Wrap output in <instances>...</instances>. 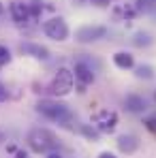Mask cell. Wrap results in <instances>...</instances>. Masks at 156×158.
<instances>
[{
    "mask_svg": "<svg viewBox=\"0 0 156 158\" xmlns=\"http://www.w3.org/2000/svg\"><path fill=\"white\" fill-rule=\"evenodd\" d=\"M19 52L24 53V56H30V58H34V60H49V49L45 47V45H41V43H32V41H26V43H22L19 45Z\"/></svg>",
    "mask_w": 156,
    "mask_h": 158,
    "instance_id": "obj_9",
    "label": "cell"
},
{
    "mask_svg": "<svg viewBox=\"0 0 156 158\" xmlns=\"http://www.w3.org/2000/svg\"><path fill=\"white\" fill-rule=\"evenodd\" d=\"M13 158H28V152L26 150H17V152L13 154Z\"/></svg>",
    "mask_w": 156,
    "mask_h": 158,
    "instance_id": "obj_22",
    "label": "cell"
},
{
    "mask_svg": "<svg viewBox=\"0 0 156 158\" xmlns=\"http://www.w3.org/2000/svg\"><path fill=\"white\" fill-rule=\"evenodd\" d=\"M36 113H41L43 118H47V120H52L56 124H60V126H69L71 122H73V111L69 109V105H64V103H60V101H53V98H41L36 105Z\"/></svg>",
    "mask_w": 156,
    "mask_h": 158,
    "instance_id": "obj_1",
    "label": "cell"
},
{
    "mask_svg": "<svg viewBox=\"0 0 156 158\" xmlns=\"http://www.w3.org/2000/svg\"><path fill=\"white\" fill-rule=\"evenodd\" d=\"M43 34H45L47 39H52V41L62 43V41L69 39L71 30H69V24L64 22V17H52V19H47V22L43 24Z\"/></svg>",
    "mask_w": 156,
    "mask_h": 158,
    "instance_id": "obj_4",
    "label": "cell"
},
{
    "mask_svg": "<svg viewBox=\"0 0 156 158\" xmlns=\"http://www.w3.org/2000/svg\"><path fill=\"white\" fill-rule=\"evenodd\" d=\"M113 64H116L120 71H130V69L135 66V58H133V53H129V52H116L113 53Z\"/></svg>",
    "mask_w": 156,
    "mask_h": 158,
    "instance_id": "obj_13",
    "label": "cell"
},
{
    "mask_svg": "<svg viewBox=\"0 0 156 158\" xmlns=\"http://www.w3.org/2000/svg\"><path fill=\"white\" fill-rule=\"evenodd\" d=\"M81 135H83L86 139H90V141H99L101 131H99L94 124H92V126H90V124H83V126H81Z\"/></svg>",
    "mask_w": 156,
    "mask_h": 158,
    "instance_id": "obj_16",
    "label": "cell"
},
{
    "mask_svg": "<svg viewBox=\"0 0 156 158\" xmlns=\"http://www.w3.org/2000/svg\"><path fill=\"white\" fill-rule=\"evenodd\" d=\"M90 4H94V6H109L113 0H88Z\"/></svg>",
    "mask_w": 156,
    "mask_h": 158,
    "instance_id": "obj_20",
    "label": "cell"
},
{
    "mask_svg": "<svg viewBox=\"0 0 156 158\" xmlns=\"http://www.w3.org/2000/svg\"><path fill=\"white\" fill-rule=\"evenodd\" d=\"M152 15H156V9H154V11H152Z\"/></svg>",
    "mask_w": 156,
    "mask_h": 158,
    "instance_id": "obj_28",
    "label": "cell"
},
{
    "mask_svg": "<svg viewBox=\"0 0 156 158\" xmlns=\"http://www.w3.org/2000/svg\"><path fill=\"white\" fill-rule=\"evenodd\" d=\"M124 109L129 113H145L148 111V101L141 94H129L124 98Z\"/></svg>",
    "mask_w": 156,
    "mask_h": 158,
    "instance_id": "obj_12",
    "label": "cell"
},
{
    "mask_svg": "<svg viewBox=\"0 0 156 158\" xmlns=\"http://www.w3.org/2000/svg\"><path fill=\"white\" fill-rule=\"evenodd\" d=\"M6 98H9V90H6V88L0 83V103H4Z\"/></svg>",
    "mask_w": 156,
    "mask_h": 158,
    "instance_id": "obj_21",
    "label": "cell"
},
{
    "mask_svg": "<svg viewBox=\"0 0 156 158\" xmlns=\"http://www.w3.org/2000/svg\"><path fill=\"white\" fill-rule=\"evenodd\" d=\"M133 69H135V77L137 79H145V81L154 79V69L150 64H139V66H133Z\"/></svg>",
    "mask_w": 156,
    "mask_h": 158,
    "instance_id": "obj_15",
    "label": "cell"
},
{
    "mask_svg": "<svg viewBox=\"0 0 156 158\" xmlns=\"http://www.w3.org/2000/svg\"><path fill=\"white\" fill-rule=\"evenodd\" d=\"M133 45L135 47H150L152 43H154V36L150 34V32H143V30H139V32H135L133 34Z\"/></svg>",
    "mask_w": 156,
    "mask_h": 158,
    "instance_id": "obj_14",
    "label": "cell"
},
{
    "mask_svg": "<svg viewBox=\"0 0 156 158\" xmlns=\"http://www.w3.org/2000/svg\"><path fill=\"white\" fill-rule=\"evenodd\" d=\"M28 9H30V19H39L41 13H43V2L41 0H30Z\"/></svg>",
    "mask_w": 156,
    "mask_h": 158,
    "instance_id": "obj_17",
    "label": "cell"
},
{
    "mask_svg": "<svg viewBox=\"0 0 156 158\" xmlns=\"http://www.w3.org/2000/svg\"><path fill=\"white\" fill-rule=\"evenodd\" d=\"M73 75H75V81H79V92H86V88L92 85L94 79H96V73H94L92 64H88L86 60H77L75 62Z\"/></svg>",
    "mask_w": 156,
    "mask_h": 158,
    "instance_id": "obj_6",
    "label": "cell"
},
{
    "mask_svg": "<svg viewBox=\"0 0 156 158\" xmlns=\"http://www.w3.org/2000/svg\"><path fill=\"white\" fill-rule=\"evenodd\" d=\"M143 124H145V128L156 137V111H154V113H150V115L143 120Z\"/></svg>",
    "mask_w": 156,
    "mask_h": 158,
    "instance_id": "obj_18",
    "label": "cell"
},
{
    "mask_svg": "<svg viewBox=\"0 0 156 158\" xmlns=\"http://www.w3.org/2000/svg\"><path fill=\"white\" fill-rule=\"evenodd\" d=\"M116 143H118V150H120L122 154H129V156L139 150V137H137V135H130V132L120 135Z\"/></svg>",
    "mask_w": 156,
    "mask_h": 158,
    "instance_id": "obj_11",
    "label": "cell"
},
{
    "mask_svg": "<svg viewBox=\"0 0 156 158\" xmlns=\"http://www.w3.org/2000/svg\"><path fill=\"white\" fill-rule=\"evenodd\" d=\"M28 148L36 154H49L56 152L60 145V139L56 137V132H52L49 128H32L26 137Z\"/></svg>",
    "mask_w": 156,
    "mask_h": 158,
    "instance_id": "obj_2",
    "label": "cell"
},
{
    "mask_svg": "<svg viewBox=\"0 0 156 158\" xmlns=\"http://www.w3.org/2000/svg\"><path fill=\"white\" fill-rule=\"evenodd\" d=\"M154 101H156V92H154Z\"/></svg>",
    "mask_w": 156,
    "mask_h": 158,
    "instance_id": "obj_29",
    "label": "cell"
},
{
    "mask_svg": "<svg viewBox=\"0 0 156 158\" xmlns=\"http://www.w3.org/2000/svg\"><path fill=\"white\" fill-rule=\"evenodd\" d=\"M11 62V52L4 47V45H0V69L4 66V64H9Z\"/></svg>",
    "mask_w": 156,
    "mask_h": 158,
    "instance_id": "obj_19",
    "label": "cell"
},
{
    "mask_svg": "<svg viewBox=\"0 0 156 158\" xmlns=\"http://www.w3.org/2000/svg\"><path fill=\"white\" fill-rule=\"evenodd\" d=\"M86 2H88V0H73V4H79V6H83Z\"/></svg>",
    "mask_w": 156,
    "mask_h": 158,
    "instance_id": "obj_25",
    "label": "cell"
},
{
    "mask_svg": "<svg viewBox=\"0 0 156 158\" xmlns=\"http://www.w3.org/2000/svg\"><path fill=\"white\" fill-rule=\"evenodd\" d=\"M107 36V26H99V24H90V26H81L75 30V41L77 43H96Z\"/></svg>",
    "mask_w": 156,
    "mask_h": 158,
    "instance_id": "obj_5",
    "label": "cell"
},
{
    "mask_svg": "<svg viewBox=\"0 0 156 158\" xmlns=\"http://www.w3.org/2000/svg\"><path fill=\"white\" fill-rule=\"evenodd\" d=\"M2 13H4V6H2V2H0V15H2Z\"/></svg>",
    "mask_w": 156,
    "mask_h": 158,
    "instance_id": "obj_27",
    "label": "cell"
},
{
    "mask_svg": "<svg viewBox=\"0 0 156 158\" xmlns=\"http://www.w3.org/2000/svg\"><path fill=\"white\" fill-rule=\"evenodd\" d=\"M47 158H64V156H62V154H58V152H49Z\"/></svg>",
    "mask_w": 156,
    "mask_h": 158,
    "instance_id": "obj_24",
    "label": "cell"
},
{
    "mask_svg": "<svg viewBox=\"0 0 156 158\" xmlns=\"http://www.w3.org/2000/svg\"><path fill=\"white\" fill-rule=\"evenodd\" d=\"M4 141V131H0V143Z\"/></svg>",
    "mask_w": 156,
    "mask_h": 158,
    "instance_id": "obj_26",
    "label": "cell"
},
{
    "mask_svg": "<svg viewBox=\"0 0 156 158\" xmlns=\"http://www.w3.org/2000/svg\"><path fill=\"white\" fill-rule=\"evenodd\" d=\"M9 13H11V17H13V22L15 24H19V26H26L28 22H30V9H28L26 2H11L9 4Z\"/></svg>",
    "mask_w": 156,
    "mask_h": 158,
    "instance_id": "obj_10",
    "label": "cell"
},
{
    "mask_svg": "<svg viewBox=\"0 0 156 158\" xmlns=\"http://www.w3.org/2000/svg\"><path fill=\"white\" fill-rule=\"evenodd\" d=\"M139 15H141V11H139L137 0L122 2V4H113V9H111V19L113 22H133Z\"/></svg>",
    "mask_w": 156,
    "mask_h": 158,
    "instance_id": "obj_7",
    "label": "cell"
},
{
    "mask_svg": "<svg viewBox=\"0 0 156 158\" xmlns=\"http://www.w3.org/2000/svg\"><path fill=\"white\" fill-rule=\"evenodd\" d=\"M73 85H75V75H73V71L66 69V66H62V69H58L56 75H53L52 83H49V92H52L53 96H66V94H71Z\"/></svg>",
    "mask_w": 156,
    "mask_h": 158,
    "instance_id": "obj_3",
    "label": "cell"
},
{
    "mask_svg": "<svg viewBox=\"0 0 156 158\" xmlns=\"http://www.w3.org/2000/svg\"><path fill=\"white\" fill-rule=\"evenodd\" d=\"M92 124L101 132H113L116 126H118V113H116V111H109V109H101V111L92 118Z\"/></svg>",
    "mask_w": 156,
    "mask_h": 158,
    "instance_id": "obj_8",
    "label": "cell"
},
{
    "mask_svg": "<svg viewBox=\"0 0 156 158\" xmlns=\"http://www.w3.org/2000/svg\"><path fill=\"white\" fill-rule=\"evenodd\" d=\"M99 158H118V156H116L113 152H101V154H99Z\"/></svg>",
    "mask_w": 156,
    "mask_h": 158,
    "instance_id": "obj_23",
    "label": "cell"
}]
</instances>
